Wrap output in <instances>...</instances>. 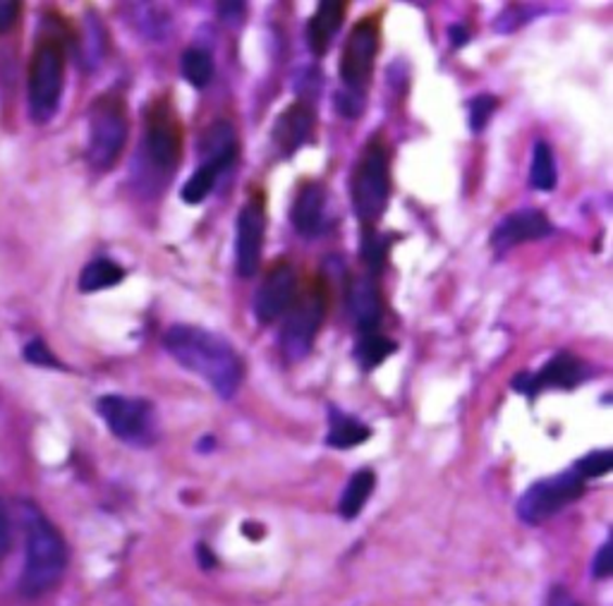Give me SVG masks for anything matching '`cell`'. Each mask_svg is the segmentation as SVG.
<instances>
[{"mask_svg":"<svg viewBox=\"0 0 613 606\" xmlns=\"http://www.w3.org/2000/svg\"><path fill=\"white\" fill-rule=\"evenodd\" d=\"M67 546L53 522L34 506H25V566L20 576L22 597L37 599L63 580Z\"/></svg>","mask_w":613,"mask_h":606,"instance_id":"obj_2","label":"cell"},{"mask_svg":"<svg viewBox=\"0 0 613 606\" xmlns=\"http://www.w3.org/2000/svg\"><path fill=\"white\" fill-rule=\"evenodd\" d=\"M218 178H221V173H218L212 166H204V163H200V168H196L192 176L188 178V182L182 185V190H180L182 202L184 204H202L206 197L214 192Z\"/></svg>","mask_w":613,"mask_h":606,"instance_id":"obj_26","label":"cell"},{"mask_svg":"<svg viewBox=\"0 0 613 606\" xmlns=\"http://www.w3.org/2000/svg\"><path fill=\"white\" fill-rule=\"evenodd\" d=\"M25 357H27V363L31 365H41V367H61V363L53 357V353L49 351V348L43 345V341H31L27 348H25Z\"/></svg>","mask_w":613,"mask_h":606,"instance_id":"obj_31","label":"cell"},{"mask_svg":"<svg viewBox=\"0 0 613 606\" xmlns=\"http://www.w3.org/2000/svg\"><path fill=\"white\" fill-rule=\"evenodd\" d=\"M8 550H10V518H8L5 504L0 501V561L5 558Z\"/></svg>","mask_w":613,"mask_h":606,"instance_id":"obj_33","label":"cell"},{"mask_svg":"<svg viewBox=\"0 0 613 606\" xmlns=\"http://www.w3.org/2000/svg\"><path fill=\"white\" fill-rule=\"evenodd\" d=\"M529 185L532 190L539 192H551L557 188V159H553V151L544 139H537L535 147H532Z\"/></svg>","mask_w":613,"mask_h":606,"instance_id":"obj_24","label":"cell"},{"mask_svg":"<svg viewBox=\"0 0 613 606\" xmlns=\"http://www.w3.org/2000/svg\"><path fill=\"white\" fill-rule=\"evenodd\" d=\"M391 200V154L384 135H374L362 149L353 173V209L362 226H374Z\"/></svg>","mask_w":613,"mask_h":606,"instance_id":"obj_5","label":"cell"},{"mask_svg":"<svg viewBox=\"0 0 613 606\" xmlns=\"http://www.w3.org/2000/svg\"><path fill=\"white\" fill-rule=\"evenodd\" d=\"M496 109H499V99H496V97H491V94L474 97V99L468 103L470 130H472L474 135L484 132V127L489 125V121H491V115L496 113Z\"/></svg>","mask_w":613,"mask_h":606,"instance_id":"obj_29","label":"cell"},{"mask_svg":"<svg viewBox=\"0 0 613 606\" xmlns=\"http://www.w3.org/2000/svg\"><path fill=\"white\" fill-rule=\"evenodd\" d=\"M379 43V20L365 17L353 27L348 41L343 46L339 63L341 89L335 91V111H339L343 118L357 121L367 109V94L374 77Z\"/></svg>","mask_w":613,"mask_h":606,"instance_id":"obj_3","label":"cell"},{"mask_svg":"<svg viewBox=\"0 0 613 606\" xmlns=\"http://www.w3.org/2000/svg\"><path fill=\"white\" fill-rule=\"evenodd\" d=\"M196 554H200V564H202L204 568H214V564H216V556L209 552V546H206V544H200V546H196Z\"/></svg>","mask_w":613,"mask_h":606,"instance_id":"obj_37","label":"cell"},{"mask_svg":"<svg viewBox=\"0 0 613 606\" xmlns=\"http://www.w3.org/2000/svg\"><path fill=\"white\" fill-rule=\"evenodd\" d=\"M549 606H580V602H577L563 585H557V588H551Z\"/></svg>","mask_w":613,"mask_h":606,"instance_id":"obj_35","label":"cell"},{"mask_svg":"<svg viewBox=\"0 0 613 606\" xmlns=\"http://www.w3.org/2000/svg\"><path fill=\"white\" fill-rule=\"evenodd\" d=\"M65 89V46L55 34H43L34 46L29 75H27V101L34 123L46 125L61 109Z\"/></svg>","mask_w":613,"mask_h":606,"instance_id":"obj_4","label":"cell"},{"mask_svg":"<svg viewBox=\"0 0 613 606\" xmlns=\"http://www.w3.org/2000/svg\"><path fill=\"white\" fill-rule=\"evenodd\" d=\"M585 494V480L573 468L559 475L544 477L532 484L527 492L518 498L515 513L525 526H541V522L559 516L561 510L575 504Z\"/></svg>","mask_w":613,"mask_h":606,"instance_id":"obj_9","label":"cell"},{"mask_svg":"<svg viewBox=\"0 0 613 606\" xmlns=\"http://www.w3.org/2000/svg\"><path fill=\"white\" fill-rule=\"evenodd\" d=\"M97 411L103 422L108 425L115 439L130 446L146 449L156 441V411L144 399H130V395L108 393L97 401Z\"/></svg>","mask_w":613,"mask_h":606,"instance_id":"obj_10","label":"cell"},{"mask_svg":"<svg viewBox=\"0 0 613 606\" xmlns=\"http://www.w3.org/2000/svg\"><path fill=\"white\" fill-rule=\"evenodd\" d=\"M323 317H327V290L317 281L303 295H297L293 307L285 312L281 331V351L285 363L297 365L309 357L321 331Z\"/></svg>","mask_w":613,"mask_h":606,"instance_id":"obj_8","label":"cell"},{"mask_svg":"<svg viewBox=\"0 0 613 606\" xmlns=\"http://www.w3.org/2000/svg\"><path fill=\"white\" fill-rule=\"evenodd\" d=\"M142 151L149 168L170 178L182 161V127L168 97L154 99L144 111Z\"/></svg>","mask_w":613,"mask_h":606,"instance_id":"obj_7","label":"cell"},{"mask_svg":"<svg viewBox=\"0 0 613 606\" xmlns=\"http://www.w3.org/2000/svg\"><path fill=\"white\" fill-rule=\"evenodd\" d=\"M348 310L357 333H369L379 329L384 307H381V288L374 276H360L350 283Z\"/></svg>","mask_w":613,"mask_h":606,"instance_id":"obj_18","label":"cell"},{"mask_svg":"<svg viewBox=\"0 0 613 606\" xmlns=\"http://www.w3.org/2000/svg\"><path fill=\"white\" fill-rule=\"evenodd\" d=\"M398 351V343L391 341L388 336L379 333V331H369V333H360L357 336L355 343V363L360 365L362 371H372L376 369L381 363Z\"/></svg>","mask_w":613,"mask_h":606,"instance_id":"obj_22","label":"cell"},{"mask_svg":"<svg viewBox=\"0 0 613 606\" xmlns=\"http://www.w3.org/2000/svg\"><path fill=\"white\" fill-rule=\"evenodd\" d=\"M376 489V475L374 470L362 468L350 475L348 484H345L341 501H339V516L343 520H355L360 516L362 508L367 506V501L372 498Z\"/></svg>","mask_w":613,"mask_h":606,"instance_id":"obj_21","label":"cell"},{"mask_svg":"<svg viewBox=\"0 0 613 606\" xmlns=\"http://www.w3.org/2000/svg\"><path fill=\"white\" fill-rule=\"evenodd\" d=\"M329 192L321 182H305L299 192L295 194V202L291 209V220L293 228L303 238H317L327 230L329 216Z\"/></svg>","mask_w":613,"mask_h":606,"instance_id":"obj_16","label":"cell"},{"mask_svg":"<svg viewBox=\"0 0 613 606\" xmlns=\"http://www.w3.org/2000/svg\"><path fill=\"white\" fill-rule=\"evenodd\" d=\"M589 377V367L583 363L580 357L573 353H557L551 355L547 365L537 371H523V375L513 377L511 387L518 393H525L527 399H535V395L544 389H563L571 391Z\"/></svg>","mask_w":613,"mask_h":606,"instance_id":"obj_12","label":"cell"},{"mask_svg":"<svg viewBox=\"0 0 613 606\" xmlns=\"http://www.w3.org/2000/svg\"><path fill=\"white\" fill-rule=\"evenodd\" d=\"M164 348L180 367L202 377L224 401L233 399L245 379V363L235 345L216 331L176 324L166 331Z\"/></svg>","mask_w":613,"mask_h":606,"instance_id":"obj_1","label":"cell"},{"mask_svg":"<svg viewBox=\"0 0 613 606\" xmlns=\"http://www.w3.org/2000/svg\"><path fill=\"white\" fill-rule=\"evenodd\" d=\"M127 135H130V118H127V103L118 91L94 99L89 109V166L99 173L111 171L123 154Z\"/></svg>","mask_w":613,"mask_h":606,"instance_id":"obj_6","label":"cell"},{"mask_svg":"<svg viewBox=\"0 0 613 606\" xmlns=\"http://www.w3.org/2000/svg\"><path fill=\"white\" fill-rule=\"evenodd\" d=\"M448 37H450V46H454V49H460V46H465L470 41V34L462 25L450 27L448 29Z\"/></svg>","mask_w":613,"mask_h":606,"instance_id":"obj_36","label":"cell"},{"mask_svg":"<svg viewBox=\"0 0 613 606\" xmlns=\"http://www.w3.org/2000/svg\"><path fill=\"white\" fill-rule=\"evenodd\" d=\"M180 67H182V77L188 79V85H192L194 89L209 87V81L214 79V70H216L212 53L204 49H196V46H192V49L182 53Z\"/></svg>","mask_w":613,"mask_h":606,"instance_id":"obj_25","label":"cell"},{"mask_svg":"<svg viewBox=\"0 0 613 606\" xmlns=\"http://www.w3.org/2000/svg\"><path fill=\"white\" fill-rule=\"evenodd\" d=\"M345 10H348V5L341 3V0H327V3H319L317 13L311 15L307 25V43L317 58L327 55L333 39L339 37L345 22Z\"/></svg>","mask_w":613,"mask_h":606,"instance_id":"obj_19","label":"cell"},{"mask_svg":"<svg viewBox=\"0 0 613 606\" xmlns=\"http://www.w3.org/2000/svg\"><path fill=\"white\" fill-rule=\"evenodd\" d=\"M247 13V5L245 3H221L218 5V15H221L226 22L233 25L235 20H242Z\"/></svg>","mask_w":613,"mask_h":606,"instance_id":"obj_34","label":"cell"},{"mask_svg":"<svg viewBox=\"0 0 613 606\" xmlns=\"http://www.w3.org/2000/svg\"><path fill=\"white\" fill-rule=\"evenodd\" d=\"M553 226L547 214L539 212V209H520V212L503 216L499 226L491 230V250L501 256L518 248V244L549 238Z\"/></svg>","mask_w":613,"mask_h":606,"instance_id":"obj_14","label":"cell"},{"mask_svg":"<svg viewBox=\"0 0 613 606\" xmlns=\"http://www.w3.org/2000/svg\"><path fill=\"white\" fill-rule=\"evenodd\" d=\"M372 437V429H369L360 419H355L353 415L339 411V407H329V434H327V444L331 449H341L348 451L365 444Z\"/></svg>","mask_w":613,"mask_h":606,"instance_id":"obj_20","label":"cell"},{"mask_svg":"<svg viewBox=\"0 0 613 606\" xmlns=\"http://www.w3.org/2000/svg\"><path fill=\"white\" fill-rule=\"evenodd\" d=\"M360 256L362 264L369 269V276H376L384 272L388 260V242L372 226H362V240H360Z\"/></svg>","mask_w":613,"mask_h":606,"instance_id":"obj_27","label":"cell"},{"mask_svg":"<svg viewBox=\"0 0 613 606\" xmlns=\"http://www.w3.org/2000/svg\"><path fill=\"white\" fill-rule=\"evenodd\" d=\"M22 5L17 0H0V34H5L17 25Z\"/></svg>","mask_w":613,"mask_h":606,"instance_id":"obj_32","label":"cell"},{"mask_svg":"<svg viewBox=\"0 0 613 606\" xmlns=\"http://www.w3.org/2000/svg\"><path fill=\"white\" fill-rule=\"evenodd\" d=\"M297 274L288 262H279L264 276L254 295V317L259 324H276L293 307L297 298Z\"/></svg>","mask_w":613,"mask_h":606,"instance_id":"obj_13","label":"cell"},{"mask_svg":"<svg viewBox=\"0 0 613 606\" xmlns=\"http://www.w3.org/2000/svg\"><path fill=\"white\" fill-rule=\"evenodd\" d=\"M613 544L611 540H606L604 544L599 546V552L595 554V561H592V576L597 580H606L613 573Z\"/></svg>","mask_w":613,"mask_h":606,"instance_id":"obj_30","label":"cell"},{"mask_svg":"<svg viewBox=\"0 0 613 606\" xmlns=\"http://www.w3.org/2000/svg\"><path fill=\"white\" fill-rule=\"evenodd\" d=\"M266 202L264 194L257 192L247 197L238 214V236H235V269L242 278H252L259 272L266 240Z\"/></svg>","mask_w":613,"mask_h":606,"instance_id":"obj_11","label":"cell"},{"mask_svg":"<svg viewBox=\"0 0 613 606\" xmlns=\"http://www.w3.org/2000/svg\"><path fill=\"white\" fill-rule=\"evenodd\" d=\"M317 125V111L311 101H295L288 106L273 123V147L279 149L281 156H293L295 151L303 149Z\"/></svg>","mask_w":613,"mask_h":606,"instance_id":"obj_15","label":"cell"},{"mask_svg":"<svg viewBox=\"0 0 613 606\" xmlns=\"http://www.w3.org/2000/svg\"><path fill=\"white\" fill-rule=\"evenodd\" d=\"M240 154V139L230 121H216L204 130L200 139V159L204 166H212L218 173H226Z\"/></svg>","mask_w":613,"mask_h":606,"instance_id":"obj_17","label":"cell"},{"mask_svg":"<svg viewBox=\"0 0 613 606\" xmlns=\"http://www.w3.org/2000/svg\"><path fill=\"white\" fill-rule=\"evenodd\" d=\"M125 269L120 264H115L108 256H99V260L89 262L82 274H79V290L82 293H99V290H106L123 283Z\"/></svg>","mask_w":613,"mask_h":606,"instance_id":"obj_23","label":"cell"},{"mask_svg":"<svg viewBox=\"0 0 613 606\" xmlns=\"http://www.w3.org/2000/svg\"><path fill=\"white\" fill-rule=\"evenodd\" d=\"M613 468V451L601 449V451H589L573 465V470L583 477V480H599V477L609 475Z\"/></svg>","mask_w":613,"mask_h":606,"instance_id":"obj_28","label":"cell"}]
</instances>
